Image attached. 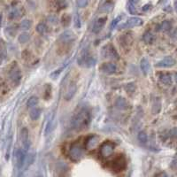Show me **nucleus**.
Segmentation results:
<instances>
[{
  "label": "nucleus",
  "instance_id": "obj_11",
  "mask_svg": "<svg viewBox=\"0 0 177 177\" xmlns=\"http://www.w3.org/2000/svg\"><path fill=\"white\" fill-rule=\"evenodd\" d=\"M100 70L103 72L106 73V75H112V73H114L117 70V67L115 66V64L113 63H105L103 64L102 67H100Z\"/></svg>",
  "mask_w": 177,
  "mask_h": 177
},
{
  "label": "nucleus",
  "instance_id": "obj_34",
  "mask_svg": "<svg viewBox=\"0 0 177 177\" xmlns=\"http://www.w3.org/2000/svg\"><path fill=\"white\" fill-rule=\"evenodd\" d=\"M48 21H50L51 22H56V21H57V18H56L55 16L51 15V16H50V17L48 18Z\"/></svg>",
  "mask_w": 177,
  "mask_h": 177
},
{
  "label": "nucleus",
  "instance_id": "obj_7",
  "mask_svg": "<svg viewBox=\"0 0 177 177\" xmlns=\"http://www.w3.org/2000/svg\"><path fill=\"white\" fill-rule=\"evenodd\" d=\"M10 78L12 80V82L18 85L21 80V73L20 71V69L16 67H13L11 72H10Z\"/></svg>",
  "mask_w": 177,
  "mask_h": 177
},
{
  "label": "nucleus",
  "instance_id": "obj_18",
  "mask_svg": "<svg viewBox=\"0 0 177 177\" xmlns=\"http://www.w3.org/2000/svg\"><path fill=\"white\" fill-rule=\"evenodd\" d=\"M140 67H141V69L142 71L147 75V73H149V70H150V63L148 61V60L145 58H143V60H141V63H140Z\"/></svg>",
  "mask_w": 177,
  "mask_h": 177
},
{
  "label": "nucleus",
  "instance_id": "obj_9",
  "mask_svg": "<svg viewBox=\"0 0 177 177\" xmlns=\"http://www.w3.org/2000/svg\"><path fill=\"white\" fill-rule=\"evenodd\" d=\"M174 64H175L174 58L168 56V57L164 58L162 60L158 61L156 64V67H173Z\"/></svg>",
  "mask_w": 177,
  "mask_h": 177
},
{
  "label": "nucleus",
  "instance_id": "obj_28",
  "mask_svg": "<svg viewBox=\"0 0 177 177\" xmlns=\"http://www.w3.org/2000/svg\"><path fill=\"white\" fill-rule=\"evenodd\" d=\"M9 16H10L11 19H17V18H19L21 16V11L19 9H16V8L13 9L10 12Z\"/></svg>",
  "mask_w": 177,
  "mask_h": 177
},
{
  "label": "nucleus",
  "instance_id": "obj_4",
  "mask_svg": "<svg viewBox=\"0 0 177 177\" xmlns=\"http://www.w3.org/2000/svg\"><path fill=\"white\" fill-rule=\"evenodd\" d=\"M113 151H114V145L112 143L106 142V143H104L101 145L100 153H101L102 157L109 158L113 153Z\"/></svg>",
  "mask_w": 177,
  "mask_h": 177
},
{
  "label": "nucleus",
  "instance_id": "obj_12",
  "mask_svg": "<svg viewBox=\"0 0 177 177\" xmlns=\"http://www.w3.org/2000/svg\"><path fill=\"white\" fill-rule=\"evenodd\" d=\"M106 17H101L99 19H97L95 23H94V26H93V29H92V31L94 33H98L100 32L101 29L104 27V26L106 25Z\"/></svg>",
  "mask_w": 177,
  "mask_h": 177
},
{
  "label": "nucleus",
  "instance_id": "obj_37",
  "mask_svg": "<svg viewBox=\"0 0 177 177\" xmlns=\"http://www.w3.org/2000/svg\"><path fill=\"white\" fill-rule=\"evenodd\" d=\"M175 82L177 83V73H176V75H175Z\"/></svg>",
  "mask_w": 177,
  "mask_h": 177
},
{
  "label": "nucleus",
  "instance_id": "obj_5",
  "mask_svg": "<svg viewBox=\"0 0 177 177\" xmlns=\"http://www.w3.org/2000/svg\"><path fill=\"white\" fill-rule=\"evenodd\" d=\"M143 24V21L142 19L138 18V17H132L129 18L125 23H123L120 29L121 28H131V27H138L141 26Z\"/></svg>",
  "mask_w": 177,
  "mask_h": 177
},
{
  "label": "nucleus",
  "instance_id": "obj_19",
  "mask_svg": "<svg viewBox=\"0 0 177 177\" xmlns=\"http://www.w3.org/2000/svg\"><path fill=\"white\" fill-rule=\"evenodd\" d=\"M159 80L162 83H164L165 85H170L172 83V78L171 75L168 73H162L159 76Z\"/></svg>",
  "mask_w": 177,
  "mask_h": 177
},
{
  "label": "nucleus",
  "instance_id": "obj_22",
  "mask_svg": "<svg viewBox=\"0 0 177 177\" xmlns=\"http://www.w3.org/2000/svg\"><path fill=\"white\" fill-rule=\"evenodd\" d=\"M171 27H172L171 22L168 21H165L159 25V30H161V31H168L171 29Z\"/></svg>",
  "mask_w": 177,
  "mask_h": 177
},
{
  "label": "nucleus",
  "instance_id": "obj_21",
  "mask_svg": "<svg viewBox=\"0 0 177 177\" xmlns=\"http://www.w3.org/2000/svg\"><path fill=\"white\" fill-rule=\"evenodd\" d=\"M36 32L39 33V34L42 35V36L45 35V34L48 32L47 26L44 24V23H39V24L36 26Z\"/></svg>",
  "mask_w": 177,
  "mask_h": 177
},
{
  "label": "nucleus",
  "instance_id": "obj_1",
  "mask_svg": "<svg viewBox=\"0 0 177 177\" xmlns=\"http://www.w3.org/2000/svg\"><path fill=\"white\" fill-rule=\"evenodd\" d=\"M91 121V114L87 109H82L72 119V127L75 129L86 128Z\"/></svg>",
  "mask_w": 177,
  "mask_h": 177
},
{
  "label": "nucleus",
  "instance_id": "obj_32",
  "mask_svg": "<svg viewBox=\"0 0 177 177\" xmlns=\"http://www.w3.org/2000/svg\"><path fill=\"white\" fill-rule=\"evenodd\" d=\"M75 25L76 27H81V21H80V20H79L77 15L75 17Z\"/></svg>",
  "mask_w": 177,
  "mask_h": 177
},
{
  "label": "nucleus",
  "instance_id": "obj_35",
  "mask_svg": "<svg viewBox=\"0 0 177 177\" xmlns=\"http://www.w3.org/2000/svg\"><path fill=\"white\" fill-rule=\"evenodd\" d=\"M1 24H2V14L0 13V27H1Z\"/></svg>",
  "mask_w": 177,
  "mask_h": 177
},
{
  "label": "nucleus",
  "instance_id": "obj_2",
  "mask_svg": "<svg viewBox=\"0 0 177 177\" xmlns=\"http://www.w3.org/2000/svg\"><path fill=\"white\" fill-rule=\"evenodd\" d=\"M77 62H78L79 66L86 67H91L95 66V64H96V58L91 57L87 51H85L78 58Z\"/></svg>",
  "mask_w": 177,
  "mask_h": 177
},
{
  "label": "nucleus",
  "instance_id": "obj_30",
  "mask_svg": "<svg viewBox=\"0 0 177 177\" xmlns=\"http://www.w3.org/2000/svg\"><path fill=\"white\" fill-rule=\"evenodd\" d=\"M70 21H71V18H70L69 15H64V16L62 17L61 22H62V24H63L64 26H68L69 23H70Z\"/></svg>",
  "mask_w": 177,
  "mask_h": 177
},
{
  "label": "nucleus",
  "instance_id": "obj_23",
  "mask_svg": "<svg viewBox=\"0 0 177 177\" xmlns=\"http://www.w3.org/2000/svg\"><path fill=\"white\" fill-rule=\"evenodd\" d=\"M37 103H38V98L36 97H31L30 98H28V100L27 102V106L28 108L36 107V106L37 105Z\"/></svg>",
  "mask_w": 177,
  "mask_h": 177
},
{
  "label": "nucleus",
  "instance_id": "obj_25",
  "mask_svg": "<svg viewBox=\"0 0 177 177\" xmlns=\"http://www.w3.org/2000/svg\"><path fill=\"white\" fill-rule=\"evenodd\" d=\"M97 143V139L96 137H91V138H89V140L87 141V147L89 149H92L93 147L96 146Z\"/></svg>",
  "mask_w": 177,
  "mask_h": 177
},
{
  "label": "nucleus",
  "instance_id": "obj_8",
  "mask_svg": "<svg viewBox=\"0 0 177 177\" xmlns=\"http://www.w3.org/2000/svg\"><path fill=\"white\" fill-rule=\"evenodd\" d=\"M21 139L24 150L27 151L29 148V134H28V130L26 128H22L21 131Z\"/></svg>",
  "mask_w": 177,
  "mask_h": 177
},
{
  "label": "nucleus",
  "instance_id": "obj_27",
  "mask_svg": "<svg viewBox=\"0 0 177 177\" xmlns=\"http://www.w3.org/2000/svg\"><path fill=\"white\" fill-rule=\"evenodd\" d=\"M18 40L21 43H26L29 40V35L27 33H22L19 36Z\"/></svg>",
  "mask_w": 177,
  "mask_h": 177
},
{
  "label": "nucleus",
  "instance_id": "obj_36",
  "mask_svg": "<svg viewBox=\"0 0 177 177\" xmlns=\"http://www.w3.org/2000/svg\"><path fill=\"white\" fill-rule=\"evenodd\" d=\"M174 8H175V11H176V12H177V1L174 3Z\"/></svg>",
  "mask_w": 177,
  "mask_h": 177
},
{
  "label": "nucleus",
  "instance_id": "obj_24",
  "mask_svg": "<svg viewBox=\"0 0 177 177\" xmlns=\"http://www.w3.org/2000/svg\"><path fill=\"white\" fill-rule=\"evenodd\" d=\"M154 40V36L151 33V32H146L143 36V41L147 43L150 44L153 42Z\"/></svg>",
  "mask_w": 177,
  "mask_h": 177
},
{
  "label": "nucleus",
  "instance_id": "obj_3",
  "mask_svg": "<svg viewBox=\"0 0 177 177\" xmlns=\"http://www.w3.org/2000/svg\"><path fill=\"white\" fill-rule=\"evenodd\" d=\"M83 153H84L83 149L77 144H73L69 150V156L72 160H75V161L80 160L82 158Z\"/></svg>",
  "mask_w": 177,
  "mask_h": 177
},
{
  "label": "nucleus",
  "instance_id": "obj_15",
  "mask_svg": "<svg viewBox=\"0 0 177 177\" xmlns=\"http://www.w3.org/2000/svg\"><path fill=\"white\" fill-rule=\"evenodd\" d=\"M121 46H123V47L129 46L130 44L132 43V42H133V37H132L131 34L126 33V34H124L123 36H121Z\"/></svg>",
  "mask_w": 177,
  "mask_h": 177
},
{
  "label": "nucleus",
  "instance_id": "obj_17",
  "mask_svg": "<svg viewBox=\"0 0 177 177\" xmlns=\"http://www.w3.org/2000/svg\"><path fill=\"white\" fill-rule=\"evenodd\" d=\"M41 115V109L38 107H33L30 110V113H29V116H30L31 120L33 121H36L39 119V117Z\"/></svg>",
  "mask_w": 177,
  "mask_h": 177
},
{
  "label": "nucleus",
  "instance_id": "obj_31",
  "mask_svg": "<svg viewBox=\"0 0 177 177\" xmlns=\"http://www.w3.org/2000/svg\"><path fill=\"white\" fill-rule=\"evenodd\" d=\"M88 4V0H78V6L79 7H85Z\"/></svg>",
  "mask_w": 177,
  "mask_h": 177
},
{
  "label": "nucleus",
  "instance_id": "obj_20",
  "mask_svg": "<svg viewBox=\"0 0 177 177\" xmlns=\"http://www.w3.org/2000/svg\"><path fill=\"white\" fill-rule=\"evenodd\" d=\"M115 106L117 108L119 109H125L128 106L127 101L123 98V97H118L116 102H115Z\"/></svg>",
  "mask_w": 177,
  "mask_h": 177
},
{
  "label": "nucleus",
  "instance_id": "obj_33",
  "mask_svg": "<svg viewBox=\"0 0 177 177\" xmlns=\"http://www.w3.org/2000/svg\"><path fill=\"white\" fill-rule=\"evenodd\" d=\"M120 20H121V17H118V18H117L116 20H114V21H113V24H112V28H113V27H114L116 26L117 22H118V21H119Z\"/></svg>",
  "mask_w": 177,
  "mask_h": 177
},
{
  "label": "nucleus",
  "instance_id": "obj_10",
  "mask_svg": "<svg viewBox=\"0 0 177 177\" xmlns=\"http://www.w3.org/2000/svg\"><path fill=\"white\" fill-rule=\"evenodd\" d=\"M15 157H16L17 167H18L19 168L22 167L23 165H24L25 159H26V151H25V150H21V149L17 150L16 154H15Z\"/></svg>",
  "mask_w": 177,
  "mask_h": 177
},
{
  "label": "nucleus",
  "instance_id": "obj_26",
  "mask_svg": "<svg viewBox=\"0 0 177 177\" xmlns=\"http://www.w3.org/2000/svg\"><path fill=\"white\" fill-rule=\"evenodd\" d=\"M137 138H138L139 142L142 143H145L147 142V139H148V137H147V135H146V133L143 132V131H141V132L138 133Z\"/></svg>",
  "mask_w": 177,
  "mask_h": 177
},
{
  "label": "nucleus",
  "instance_id": "obj_13",
  "mask_svg": "<svg viewBox=\"0 0 177 177\" xmlns=\"http://www.w3.org/2000/svg\"><path fill=\"white\" fill-rule=\"evenodd\" d=\"M75 34H73L72 31L70 30H66L64 31L60 36V40L62 41L63 43H69V42H72L73 40H75Z\"/></svg>",
  "mask_w": 177,
  "mask_h": 177
},
{
  "label": "nucleus",
  "instance_id": "obj_16",
  "mask_svg": "<svg viewBox=\"0 0 177 177\" xmlns=\"http://www.w3.org/2000/svg\"><path fill=\"white\" fill-rule=\"evenodd\" d=\"M75 91H76V86H75V84L72 83V84L68 87V89H67V93H66V95H65V99H66V100H70V99L73 97V95H75Z\"/></svg>",
  "mask_w": 177,
  "mask_h": 177
},
{
  "label": "nucleus",
  "instance_id": "obj_38",
  "mask_svg": "<svg viewBox=\"0 0 177 177\" xmlns=\"http://www.w3.org/2000/svg\"><path fill=\"white\" fill-rule=\"evenodd\" d=\"M162 177H168V176H167V174H164V175H163V176H162Z\"/></svg>",
  "mask_w": 177,
  "mask_h": 177
},
{
  "label": "nucleus",
  "instance_id": "obj_14",
  "mask_svg": "<svg viewBox=\"0 0 177 177\" xmlns=\"http://www.w3.org/2000/svg\"><path fill=\"white\" fill-rule=\"evenodd\" d=\"M125 167V160L121 158H116L113 161V167L116 171L122 170Z\"/></svg>",
  "mask_w": 177,
  "mask_h": 177
},
{
  "label": "nucleus",
  "instance_id": "obj_29",
  "mask_svg": "<svg viewBox=\"0 0 177 177\" xmlns=\"http://www.w3.org/2000/svg\"><path fill=\"white\" fill-rule=\"evenodd\" d=\"M30 26H31V22L28 20H24L21 23V28L23 29V30H27V29L30 27Z\"/></svg>",
  "mask_w": 177,
  "mask_h": 177
},
{
  "label": "nucleus",
  "instance_id": "obj_6",
  "mask_svg": "<svg viewBox=\"0 0 177 177\" xmlns=\"http://www.w3.org/2000/svg\"><path fill=\"white\" fill-rule=\"evenodd\" d=\"M103 55L106 58H113V60H118L119 58V54H118L113 45H107L103 48Z\"/></svg>",
  "mask_w": 177,
  "mask_h": 177
}]
</instances>
